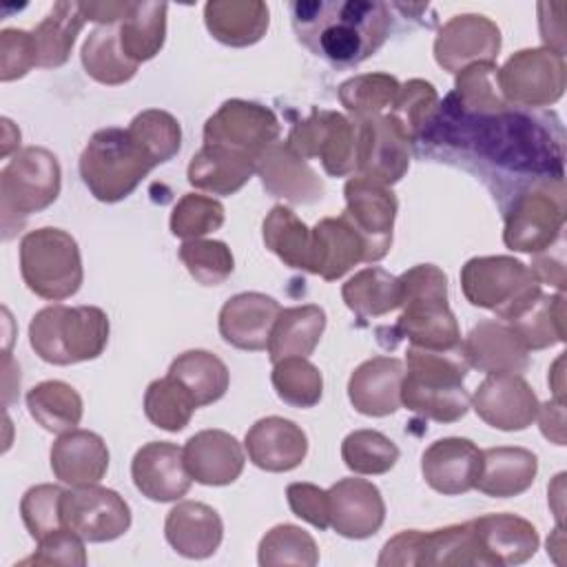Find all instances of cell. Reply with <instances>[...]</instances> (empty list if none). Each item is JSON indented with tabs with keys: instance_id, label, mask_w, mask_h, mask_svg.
<instances>
[{
	"instance_id": "277c9868",
	"label": "cell",
	"mask_w": 567,
	"mask_h": 567,
	"mask_svg": "<svg viewBox=\"0 0 567 567\" xmlns=\"http://www.w3.org/2000/svg\"><path fill=\"white\" fill-rule=\"evenodd\" d=\"M401 308L392 332L414 348L456 350L461 330L447 303V277L434 264H419L399 275Z\"/></svg>"
},
{
	"instance_id": "11a10c76",
	"label": "cell",
	"mask_w": 567,
	"mask_h": 567,
	"mask_svg": "<svg viewBox=\"0 0 567 567\" xmlns=\"http://www.w3.org/2000/svg\"><path fill=\"white\" fill-rule=\"evenodd\" d=\"M226 213L221 202L199 195V193H186L177 199L171 213V233L175 237L186 239H199L208 233H215L224 226Z\"/></svg>"
},
{
	"instance_id": "7402d4cb",
	"label": "cell",
	"mask_w": 567,
	"mask_h": 567,
	"mask_svg": "<svg viewBox=\"0 0 567 567\" xmlns=\"http://www.w3.org/2000/svg\"><path fill=\"white\" fill-rule=\"evenodd\" d=\"M255 173L270 195L284 197L290 204H315L326 190L319 175L288 146V142H275L259 153Z\"/></svg>"
},
{
	"instance_id": "d590c367",
	"label": "cell",
	"mask_w": 567,
	"mask_h": 567,
	"mask_svg": "<svg viewBox=\"0 0 567 567\" xmlns=\"http://www.w3.org/2000/svg\"><path fill=\"white\" fill-rule=\"evenodd\" d=\"M326 330V310L317 303L281 308L268 339L272 363L286 357H310Z\"/></svg>"
},
{
	"instance_id": "ba28073f",
	"label": "cell",
	"mask_w": 567,
	"mask_h": 567,
	"mask_svg": "<svg viewBox=\"0 0 567 567\" xmlns=\"http://www.w3.org/2000/svg\"><path fill=\"white\" fill-rule=\"evenodd\" d=\"M461 290L472 306L492 310L501 321L518 317L543 292L529 266L509 255L467 259L461 268Z\"/></svg>"
},
{
	"instance_id": "8992f818",
	"label": "cell",
	"mask_w": 567,
	"mask_h": 567,
	"mask_svg": "<svg viewBox=\"0 0 567 567\" xmlns=\"http://www.w3.org/2000/svg\"><path fill=\"white\" fill-rule=\"evenodd\" d=\"M157 164L128 128L106 126L95 131L82 155L80 177L97 202L126 199Z\"/></svg>"
},
{
	"instance_id": "ee69618b",
	"label": "cell",
	"mask_w": 567,
	"mask_h": 567,
	"mask_svg": "<svg viewBox=\"0 0 567 567\" xmlns=\"http://www.w3.org/2000/svg\"><path fill=\"white\" fill-rule=\"evenodd\" d=\"M27 408L35 423L53 434L75 430L82 421V396L73 385L58 379L33 385L27 392Z\"/></svg>"
},
{
	"instance_id": "f1b7e54d",
	"label": "cell",
	"mask_w": 567,
	"mask_h": 567,
	"mask_svg": "<svg viewBox=\"0 0 567 567\" xmlns=\"http://www.w3.org/2000/svg\"><path fill=\"white\" fill-rule=\"evenodd\" d=\"M51 470L58 481L82 487L100 483L109 470V447L97 432L69 430L51 445Z\"/></svg>"
},
{
	"instance_id": "94428289",
	"label": "cell",
	"mask_w": 567,
	"mask_h": 567,
	"mask_svg": "<svg viewBox=\"0 0 567 567\" xmlns=\"http://www.w3.org/2000/svg\"><path fill=\"white\" fill-rule=\"evenodd\" d=\"M529 270H532L534 277L540 281V286H543V284H549V286H554L558 292H563V290H565V281H567V277H565L563 237H560L554 246L545 248L543 252H536V255H534V261H532V266H529Z\"/></svg>"
},
{
	"instance_id": "b9f144b4",
	"label": "cell",
	"mask_w": 567,
	"mask_h": 567,
	"mask_svg": "<svg viewBox=\"0 0 567 567\" xmlns=\"http://www.w3.org/2000/svg\"><path fill=\"white\" fill-rule=\"evenodd\" d=\"M166 2H133L128 16L117 24L124 55L140 64L155 58L166 40Z\"/></svg>"
},
{
	"instance_id": "cb8c5ba5",
	"label": "cell",
	"mask_w": 567,
	"mask_h": 567,
	"mask_svg": "<svg viewBox=\"0 0 567 567\" xmlns=\"http://www.w3.org/2000/svg\"><path fill=\"white\" fill-rule=\"evenodd\" d=\"M481 472V450L463 436H445L434 441L421 456V474L425 483L445 496L474 489Z\"/></svg>"
},
{
	"instance_id": "f35d334b",
	"label": "cell",
	"mask_w": 567,
	"mask_h": 567,
	"mask_svg": "<svg viewBox=\"0 0 567 567\" xmlns=\"http://www.w3.org/2000/svg\"><path fill=\"white\" fill-rule=\"evenodd\" d=\"M343 303L361 319H377L401 308V284L399 277L390 275L379 266L354 272L341 286Z\"/></svg>"
},
{
	"instance_id": "db71d44e",
	"label": "cell",
	"mask_w": 567,
	"mask_h": 567,
	"mask_svg": "<svg viewBox=\"0 0 567 567\" xmlns=\"http://www.w3.org/2000/svg\"><path fill=\"white\" fill-rule=\"evenodd\" d=\"M177 255L190 277L202 286H219L235 270L233 252L228 244L219 239H186Z\"/></svg>"
},
{
	"instance_id": "816d5d0a",
	"label": "cell",
	"mask_w": 567,
	"mask_h": 567,
	"mask_svg": "<svg viewBox=\"0 0 567 567\" xmlns=\"http://www.w3.org/2000/svg\"><path fill=\"white\" fill-rule=\"evenodd\" d=\"M341 458L354 474H385L399 461V447L377 430H354L341 443Z\"/></svg>"
},
{
	"instance_id": "bcb514c9",
	"label": "cell",
	"mask_w": 567,
	"mask_h": 567,
	"mask_svg": "<svg viewBox=\"0 0 567 567\" xmlns=\"http://www.w3.org/2000/svg\"><path fill=\"white\" fill-rule=\"evenodd\" d=\"M195 410L197 403L190 392L171 374L151 381L144 392V414L159 430H184L190 423Z\"/></svg>"
},
{
	"instance_id": "be15d7a7",
	"label": "cell",
	"mask_w": 567,
	"mask_h": 567,
	"mask_svg": "<svg viewBox=\"0 0 567 567\" xmlns=\"http://www.w3.org/2000/svg\"><path fill=\"white\" fill-rule=\"evenodd\" d=\"M131 4L133 2H111V0H106V2H80L84 18L91 20V22H97L100 27L120 24L128 16Z\"/></svg>"
},
{
	"instance_id": "7bdbcfd3",
	"label": "cell",
	"mask_w": 567,
	"mask_h": 567,
	"mask_svg": "<svg viewBox=\"0 0 567 567\" xmlns=\"http://www.w3.org/2000/svg\"><path fill=\"white\" fill-rule=\"evenodd\" d=\"M80 58H82V66H84L86 75H91L95 82L106 84V86H117V84L128 82L137 73V66H140L124 55V51L120 47L117 24L95 27L86 35Z\"/></svg>"
},
{
	"instance_id": "3957f363",
	"label": "cell",
	"mask_w": 567,
	"mask_h": 567,
	"mask_svg": "<svg viewBox=\"0 0 567 567\" xmlns=\"http://www.w3.org/2000/svg\"><path fill=\"white\" fill-rule=\"evenodd\" d=\"M408 372L401 381V405L410 412L454 423L470 410V394L463 388L467 361L463 350H425L410 346L405 352Z\"/></svg>"
},
{
	"instance_id": "30bf717a",
	"label": "cell",
	"mask_w": 567,
	"mask_h": 567,
	"mask_svg": "<svg viewBox=\"0 0 567 567\" xmlns=\"http://www.w3.org/2000/svg\"><path fill=\"white\" fill-rule=\"evenodd\" d=\"M565 210L563 175L527 182L505 210V246L529 255L543 252L563 237Z\"/></svg>"
},
{
	"instance_id": "8d00e7d4",
	"label": "cell",
	"mask_w": 567,
	"mask_h": 567,
	"mask_svg": "<svg viewBox=\"0 0 567 567\" xmlns=\"http://www.w3.org/2000/svg\"><path fill=\"white\" fill-rule=\"evenodd\" d=\"M261 237L266 248L288 268L312 275V228H308L288 206L277 204L264 217Z\"/></svg>"
},
{
	"instance_id": "6f0895ef",
	"label": "cell",
	"mask_w": 567,
	"mask_h": 567,
	"mask_svg": "<svg viewBox=\"0 0 567 567\" xmlns=\"http://www.w3.org/2000/svg\"><path fill=\"white\" fill-rule=\"evenodd\" d=\"M38 66V51L31 31L2 29L0 31V80L13 82Z\"/></svg>"
},
{
	"instance_id": "5bb4252c",
	"label": "cell",
	"mask_w": 567,
	"mask_h": 567,
	"mask_svg": "<svg viewBox=\"0 0 567 567\" xmlns=\"http://www.w3.org/2000/svg\"><path fill=\"white\" fill-rule=\"evenodd\" d=\"M281 124L277 115L248 100H226L204 124V144L221 146L257 159L270 144L277 142Z\"/></svg>"
},
{
	"instance_id": "484cf974",
	"label": "cell",
	"mask_w": 567,
	"mask_h": 567,
	"mask_svg": "<svg viewBox=\"0 0 567 567\" xmlns=\"http://www.w3.org/2000/svg\"><path fill=\"white\" fill-rule=\"evenodd\" d=\"M279 312L281 306L277 299L264 292H239L219 310V334L237 350H266Z\"/></svg>"
},
{
	"instance_id": "d6a6232c",
	"label": "cell",
	"mask_w": 567,
	"mask_h": 567,
	"mask_svg": "<svg viewBox=\"0 0 567 567\" xmlns=\"http://www.w3.org/2000/svg\"><path fill=\"white\" fill-rule=\"evenodd\" d=\"M361 261H365L363 239L343 215L323 217L315 224L312 275H319L326 281H334Z\"/></svg>"
},
{
	"instance_id": "9a60e30c",
	"label": "cell",
	"mask_w": 567,
	"mask_h": 567,
	"mask_svg": "<svg viewBox=\"0 0 567 567\" xmlns=\"http://www.w3.org/2000/svg\"><path fill=\"white\" fill-rule=\"evenodd\" d=\"M346 210L341 213L365 246V261H379L390 252L396 217V195L390 186L354 175L343 186Z\"/></svg>"
},
{
	"instance_id": "7dc6e473",
	"label": "cell",
	"mask_w": 567,
	"mask_h": 567,
	"mask_svg": "<svg viewBox=\"0 0 567 567\" xmlns=\"http://www.w3.org/2000/svg\"><path fill=\"white\" fill-rule=\"evenodd\" d=\"M270 381L277 396L292 408H315L323 394V377L308 357H286L272 363Z\"/></svg>"
},
{
	"instance_id": "74e56055",
	"label": "cell",
	"mask_w": 567,
	"mask_h": 567,
	"mask_svg": "<svg viewBox=\"0 0 567 567\" xmlns=\"http://www.w3.org/2000/svg\"><path fill=\"white\" fill-rule=\"evenodd\" d=\"M84 22L86 18L82 13L80 2H69V0L55 2L51 11L44 16V20L31 31L35 51H38V66L42 69L62 66L69 60L75 38L84 27Z\"/></svg>"
},
{
	"instance_id": "f907efd6",
	"label": "cell",
	"mask_w": 567,
	"mask_h": 567,
	"mask_svg": "<svg viewBox=\"0 0 567 567\" xmlns=\"http://www.w3.org/2000/svg\"><path fill=\"white\" fill-rule=\"evenodd\" d=\"M436 89L425 80H408L390 106V115L399 122L410 142L423 140L439 113Z\"/></svg>"
},
{
	"instance_id": "44dd1931",
	"label": "cell",
	"mask_w": 567,
	"mask_h": 567,
	"mask_svg": "<svg viewBox=\"0 0 567 567\" xmlns=\"http://www.w3.org/2000/svg\"><path fill=\"white\" fill-rule=\"evenodd\" d=\"M131 478L142 496L155 503H173L190 489L184 450L171 441L144 443L131 461Z\"/></svg>"
},
{
	"instance_id": "7c38bea8",
	"label": "cell",
	"mask_w": 567,
	"mask_h": 567,
	"mask_svg": "<svg viewBox=\"0 0 567 567\" xmlns=\"http://www.w3.org/2000/svg\"><path fill=\"white\" fill-rule=\"evenodd\" d=\"M357 122L328 109H312L288 135V146L303 159L317 157L330 177H346L357 171Z\"/></svg>"
},
{
	"instance_id": "83f0119b",
	"label": "cell",
	"mask_w": 567,
	"mask_h": 567,
	"mask_svg": "<svg viewBox=\"0 0 567 567\" xmlns=\"http://www.w3.org/2000/svg\"><path fill=\"white\" fill-rule=\"evenodd\" d=\"M405 368L396 357H372L359 363L348 381V399L359 414L388 416L401 408Z\"/></svg>"
},
{
	"instance_id": "6125c7cd",
	"label": "cell",
	"mask_w": 567,
	"mask_h": 567,
	"mask_svg": "<svg viewBox=\"0 0 567 567\" xmlns=\"http://www.w3.org/2000/svg\"><path fill=\"white\" fill-rule=\"evenodd\" d=\"M536 419L547 441L556 445H565V403L563 401L551 399L547 403H540Z\"/></svg>"
},
{
	"instance_id": "c3c4849f",
	"label": "cell",
	"mask_w": 567,
	"mask_h": 567,
	"mask_svg": "<svg viewBox=\"0 0 567 567\" xmlns=\"http://www.w3.org/2000/svg\"><path fill=\"white\" fill-rule=\"evenodd\" d=\"M257 560L261 567H272V565L315 567L319 563V547L303 527L292 523H281L270 527L259 540Z\"/></svg>"
},
{
	"instance_id": "6da1fadb",
	"label": "cell",
	"mask_w": 567,
	"mask_h": 567,
	"mask_svg": "<svg viewBox=\"0 0 567 567\" xmlns=\"http://www.w3.org/2000/svg\"><path fill=\"white\" fill-rule=\"evenodd\" d=\"M423 140L470 151L501 168L538 177L563 175V126L554 115L507 106L489 115H463L441 104Z\"/></svg>"
},
{
	"instance_id": "4fadbf2b",
	"label": "cell",
	"mask_w": 567,
	"mask_h": 567,
	"mask_svg": "<svg viewBox=\"0 0 567 567\" xmlns=\"http://www.w3.org/2000/svg\"><path fill=\"white\" fill-rule=\"evenodd\" d=\"M496 80L503 97L512 106H549L565 93V55L545 47L520 49L498 69Z\"/></svg>"
},
{
	"instance_id": "e7e4bbea",
	"label": "cell",
	"mask_w": 567,
	"mask_h": 567,
	"mask_svg": "<svg viewBox=\"0 0 567 567\" xmlns=\"http://www.w3.org/2000/svg\"><path fill=\"white\" fill-rule=\"evenodd\" d=\"M2 131H4V135H2V157H7L13 148L20 151L18 148L20 146V131L7 117L2 120Z\"/></svg>"
},
{
	"instance_id": "4316f807",
	"label": "cell",
	"mask_w": 567,
	"mask_h": 567,
	"mask_svg": "<svg viewBox=\"0 0 567 567\" xmlns=\"http://www.w3.org/2000/svg\"><path fill=\"white\" fill-rule=\"evenodd\" d=\"M182 450L190 478L202 485H230L244 472V450L239 441L224 430H202L193 434Z\"/></svg>"
},
{
	"instance_id": "f5cc1de1",
	"label": "cell",
	"mask_w": 567,
	"mask_h": 567,
	"mask_svg": "<svg viewBox=\"0 0 567 567\" xmlns=\"http://www.w3.org/2000/svg\"><path fill=\"white\" fill-rule=\"evenodd\" d=\"M126 128L144 146V151L153 157L157 166L179 153L182 126L168 111L146 109L137 113Z\"/></svg>"
},
{
	"instance_id": "9f6ffc18",
	"label": "cell",
	"mask_w": 567,
	"mask_h": 567,
	"mask_svg": "<svg viewBox=\"0 0 567 567\" xmlns=\"http://www.w3.org/2000/svg\"><path fill=\"white\" fill-rule=\"evenodd\" d=\"M62 494L64 489L53 483H40L24 492L20 501V516L35 543L64 527L60 512Z\"/></svg>"
},
{
	"instance_id": "d4e9b609",
	"label": "cell",
	"mask_w": 567,
	"mask_h": 567,
	"mask_svg": "<svg viewBox=\"0 0 567 567\" xmlns=\"http://www.w3.org/2000/svg\"><path fill=\"white\" fill-rule=\"evenodd\" d=\"M248 458L264 472H290L308 454L306 432L290 419L264 416L250 425L244 439Z\"/></svg>"
},
{
	"instance_id": "f546056e",
	"label": "cell",
	"mask_w": 567,
	"mask_h": 567,
	"mask_svg": "<svg viewBox=\"0 0 567 567\" xmlns=\"http://www.w3.org/2000/svg\"><path fill=\"white\" fill-rule=\"evenodd\" d=\"M164 536L179 556L202 560L219 549L224 523L210 505L199 501H182L168 512Z\"/></svg>"
},
{
	"instance_id": "9c48e42d",
	"label": "cell",
	"mask_w": 567,
	"mask_h": 567,
	"mask_svg": "<svg viewBox=\"0 0 567 567\" xmlns=\"http://www.w3.org/2000/svg\"><path fill=\"white\" fill-rule=\"evenodd\" d=\"M20 275L27 288L42 299L73 297L84 279L78 241L53 226L29 230L20 239Z\"/></svg>"
},
{
	"instance_id": "03108f58",
	"label": "cell",
	"mask_w": 567,
	"mask_h": 567,
	"mask_svg": "<svg viewBox=\"0 0 567 567\" xmlns=\"http://www.w3.org/2000/svg\"><path fill=\"white\" fill-rule=\"evenodd\" d=\"M560 368H563V357L556 359V363H554V368H551V372H549V377L556 379V381H549L556 401H563V372H560ZM563 403H565V401H563Z\"/></svg>"
},
{
	"instance_id": "60d3db41",
	"label": "cell",
	"mask_w": 567,
	"mask_h": 567,
	"mask_svg": "<svg viewBox=\"0 0 567 567\" xmlns=\"http://www.w3.org/2000/svg\"><path fill=\"white\" fill-rule=\"evenodd\" d=\"M168 374L190 392L197 408L219 401L230 383L226 363L208 350H186L177 354Z\"/></svg>"
},
{
	"instance_id": "5b68a950",
	"label": "cell",
	"mask_w": 567,
	"mask_h": 567,
	"mask_svg": "<svg viewBox=\"0 0 567 567\" xmlns=\"http://www.w3.org/2000/svg\"><path fill=\"white\" fill-rule=\"evenodd\" d=\"M29 343L53 365L93 361L109 343V317L97 306L53 303L33 315Z\"/></svg>"
},
{
	"instance_id": "ac0fdd59",
	"label": "cell",
	"mask_w": 567,
	"mask_h": 567,
	"mask_svg": "<svg viewBox=\"0 0 567 567\" xmlns=\"http://www.w3.org/2000/svg\"><path fill=\"white\" fill-rule=\"evenodd\" d=\"M470 405L487 425L520 432L536 421L540 401L520 374H487L470 396Z\"/></svg>"
},
{
	"instance_id": "ffe728a7",
	"label": "cell",
	"mask_w": 567,
	"mask_h": 567,
	"mask_svg": "<svg viewBox=\"0 0 567 567\" xmlns=\"http://www.w3.org/2000/svg\"><path fill=\"white\" fill-rule=\"evenodd\" d=\"M330 527L352 540L374 536L385 520V503L381 489L365 478H341L328 487Z\"/></svg>"
},
{
	"instance_id": "603a6c76",
	"label": "cell",
	"mask_w": 567,
	"mask_h": 567,
	"mask_svg": "<svg viewBox=\"0 0 567 567\" xmlns=\"http://www.w3.org/2000/svg\"><path fill=\"white\" fill-rule=\"evenodd\" d=\"M461 350L470 368L487 374H523L529 365V350L501 319L478 321L463 339Z\"/></svg>"
},
{
	"instance_id": "d6986e66",
	"label": "cell",
	"mask_w": 567,
	"mask_h": 567,
	"mask_svg": "<svg viewBox=\"0 0 567 567\" xmlns=\"http://www.w3.org/2000/svg\"><path fill=\"white\" fill-rule=\"evenodd\" d=\"M501 51V29L481 13L450 18L436 33L434 60L450 73L476 62H494Z\"/></svg>"
},
{
	"instance_id": "e0dca14e",
	"label": "cell",
	"mask_w": 567,
	"mask_h": 567,
	"mask_svg": "<svg viewBox=\"0 0 567 567\" xmlns=\"http://www.w3.org/2000/svg\"><path fill=\"white\" fill-rule=\"evenodd\" d=\"M354 122L359 128L354 175L383 186L396 184L410 168V137L390 113Z\"/></svg>"
},
{
	"instance_id": "52a82bcc",
	"label": "cell",
	"mask_w": 567,
	"mask_h": 567,
	"mask_svg": "<svg viewBox=\"0 0 567 567\" xmlns=\"http://www.w3.org/2000/svg\"><path fill=\"white\" fill-rule=\"evenodd\" d=\"M62 188L58 157L42 146H27L13 153L0 171L2 237L11 239L33 213L49 208Z\"/></svg>"
},
{
	"instance_id": "4dcf8cb0",
	"label": "cell",
	"mask_w": 567,
	"mask_h": 567,
	"mask_svg": "<svg viewBox=\"0 0 567 567\" xmlns=\"http://www.w3.org/2000/svg\"><path fill=\"white\" fill-rule=\"evenodd\" d=\"M472 523L489 567L520 565L538 549V532L523 516L501 512L472 518Z\"/></svg>"
},
{
	"instance_id": "91938a15",
	"label": "cell",
	"mask_w": 567,
	"mask_h": 567,
	"mask_svg": "<svg viewBox=\"0 0 567 567\" xmlns=\"http://www.w3.org/2000/svg\"><path fill=\"white\" fill-rule=\"evenodd\" d=\"M286 498L295 516L310 523L317 529L330 527L328 516V489L312 483H290L286 487Z\"/></svg>"
},
{
	"instance_id": "1f68e13d",
	"label": "cell",
	"mask_w": 567,
	"mask_h": 567,
	"mask_svg": "<svg viewBox=\"0 0 567 567\" xmlns=\"http://www.w3.org/2000/svg\"><path fill=\"white\" fill-rule=\"evenodd\" d=\"M538 474V458L532 450L501 445L481 450V472L474 483L492 498H512L527 492Z\"/></svg>"
},
{
	"instance_id": "680465c9",
	"label": "cell",
	"mask_w": 567,
	"mask_h": 567,
	"mask_svg": "<svg viewBox=\"0 0 567 567\" xmlns=\"http://www.w3.org/2000/svg\"><path fill=\"white\" fill-rule=\"evenodd\" d=\"M20 565H71V567H84L86 565V551H84V538H80L69 527H62L42 540H38V549L20 560Z\"/></svg>"
},
{
	"instance_id": "681fc988",
	"label": "cell",
	"mask_w": 567,
	"mask_h": 567,
	"mask_svg": "<svg viewBox=\"0 0 567 567\" xmlns=\"http://www.w3.org/2000/svg\"><path fill=\"white\" fill-rule=\"evenodd\" d=\"M399 80L390 73H363L339 84V102L354 120L383 115L399 93Z\"/></svg>"
},
{
	"instance_id": "f6af8a7d",
	"label": "cell",
	"mask_w": 567,
	"mask_h": 567,
	"mask_svg": "<svg viewBox=\"0 0 567 567\" xmlns=\"http://www.w3.org/2000/svg\"><path fill=\"white\" fill-rule=\"evenodd\" d=\"M527 350H545L565 341V295L540 292L518 317L505 321Z\"/></svg>"
},
{
	"instance_id": "2e32d148",
	"label": "cell",
	"mask_w": 567,
	"mask_h": 567,
	"mask_svg": "<svg viewBox=\"0 0 567 567\" xmlns=\"http://www.w3.org/2000/svg\"><path fill=\"white\" fill-rule=\"evenodd\" d=\"M62 525L89 543H109L131 527L128 503L97 483L64 489L60 501Z\"/></svg>"
},
{
	"instance_id": "8fae6325",
	"label": "cell",
	"mask_w": 567,
	"mask_h": 567,
	"mask_svg": "<svg viewBox=\"0 0 567 567\" xmlns=\"http://www.w3.org/2000/svg\"><path fill=\"white\" fill-rule=\"evenodd\" d=\"M379 567L443 565V567H489L472 520L432 532L405 529L392 536L377 560Z\"/></svg>"
},
{
	"instance_id": "e575fe53",
	"label": "cell",
	"mask_w": 567,
	"mask_h": 567,
	"mask_svg": "<svg viewBox=\"0 0 567 567\" xmlns=\"http://www.w3.org/2000/svg\"><path fill=\"white\" fill-rule=\"evenodd\" d=\"M255 175V159L221 146L204 144L188 164V184L210 195H235Z\"/></svg>"
},
{
	"instance_id": "7a4b0ae2",
	"label": "cell",
	"mask_w": 567,
	"mask_h": 567,
	"mask_svg": "<svg viewBox=\"0 0 567 567\" xmlns=\"http://www.w3.org/2000/svg\"><path fill=\"white\" fill-rule=\"evenodd\" d=\"M290 18L299 42L337 66L368 60L390 35V9L379 0H301Z\"/></svg>"
},
{
	"instance_id": "836d02e7",
	"label": "cell",
	"mask_w": 567,
	"mask_h": 567,
	"mask_svg": "<svg viewBox=\"0 0 567 567\" xmlns=\"http://www.w3.org/2000/svg\"><path fill=\"white\" fill-rule=\"evenodd\" d=\"M204 22L217 42L250 47L266 35L270 13L259 0H210L204 4Z\"/></svg>"
},
{
	"instance_id": "ab89813d",
	"label": "cell",
	"mask_w": 567,
	"mask_h": 567,
	"mask_svg": "<svg viewBox=\"0 0 567 567\" xmlns=\"http://www.w3.org/2000/svg\"><path fill=\"white\" fill-rule=\"evenodd\" d=\"M496 62H476L456 73L454 91L445 97V106L463 115H489L512 106L496 80Z\"/></svg>"
}]
</instances>
